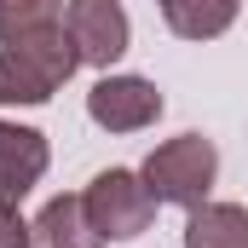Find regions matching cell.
Returning a JSON list of instances; mask_svg holds the SVG:
<instances>
[{
  "instance_id": "3957f363",
  "label": "cell",
  "mask_w": 248,
  "mask_h": 248,
  "mask_svg": "<svg viewBox=\"0 0 248 248\" xmlns=\"http://www.w3.org/2000/svg\"><path fill=\"white\" fill-rule=\"evenodd\" d=\"M81 196H87V214H93V225H98L104 243H133V237H144V231L156 225V208H162L133 168H104V173H93V185L81 190Z\"/></svg>"
},
{
  "instance_id": "52a82bcc",
  "label": "cell",
  "mask_w": 248,
  "mask_h": 248,
  "mask_svg": "<svg viewBox=\"0 0 248 248\" xmlns=\"http://www.w3.org/2000/svg\"><path fill=\"white\" fill-rule=\"evenodd\" d=\"M35 248H104L93 214H87V196H52L35 219Z\"/></svg>"
},
{
  "instance_id": "277c9868",
  "label": "cell",
  "mask_w": 248,
  "mask_h": 248,
  "mask_svg": "<svg viewBox=\"0 0 248 248\" xmlns=\"http://www.w3.org/2000/svg\"><path fill=\"white\" fill-rule=\"evenodd\" d=\"M168 98L150 75H98L93 93H87V122L104 127V133H144V127L162 122Z\"/></svg>"
},
{
  "instance_id": "9c48e42d",
  "label": "cell",
  "mask_w": 248,
  "mask_h": 248,
  "mask_svg": "<svg viewBox=\"0 0 248 248\" xmlns=\"http://www.w3.org/2000/svg\"><path fill=\"white\" fill-rule=\"evenodd\" d=\"M185 248H248V208L208 196L185 219Z\"/></svg>"
},
{
  "instance_id": "30bf717a",
  "label": "cell",
  "mask_w": 248,
  "mask_h": 248,
  "mask_svg": "<svg viewBox=\"0 0 248 248\" xmlns=\"http://www.w3.org/2000/svg\"><path fill=\"white\" fill-rule=\"evenodd\" d=\"M63 29V0H0V46Z\"/></svg>"
},
{
  "instance_id": "ba28073f",
  "label": "cell",
  "mask_w": 248,
  "mask_h": 248,
  "mask_svg": "<svg viewBox=\"0 0 248 248\" xmlns=\"http://www.w3.org/2000/svg\"><path fill=\"white\" fill-rule=\"evenodd\" d=\"M243 0H162V23L179 35V41H219L231 23H237Z\"/></svg>"
},
{
  "instance_id": "7a4b0ae2",
  "label": "cell",
  "mask_w": 248,
  "mask_h": 248,
  "mask_svg": "<svg viewBox=\"0 0 248 248\" xmlns=\"http://www.w3.org/2000/svg\"><path fill=\"white\" fill-rule=\"evenodd\" d=\"M139 179L150 185L156 202L185 208V214H190V208H202V202L214 196V179H219V150H214V139H202V133L162 139V144L144 156Z\"/></svg>"
},
{
  "instance_id": "6da1fadb",
  "label": "cell",
  "mask_w": 248,
  "mask_h": 248,
  "mask_svg": "<svg viewBox=\"0 0 248 248\" xmlns=\"http://www.w3.org/2000/svg\"><path fill=\"white\" fill-rule=\"evenodd\" d=\"M75 69H81V52H75V41L63 29L12 41V46H0V104L41 110V104H52V93Z\"/></svg>"
},
{
  "instance_id": "8fae6325",
  "label": "cell",
  "mask_w": 248,
  "mask_h": 248,
  "mask_svg": "<svg viewBox=\"0 0 248 248\" xmlns=\"http://www.w3.org/2000/svg\"><path fill=\"white\" fill-rule=\"evenodd\" d=\"M0 248H35V225L12 202H0Z\"/></svg>"
},
{
  "instance_id": "5b68a950",
  "label": "cell",
  "mask_w": 248,
  "mask_h": 248,
  "mask_svg": "<svg viewBox=\"0 0 248 248\" xmlns=\"http://www.w3.org/2000/svg\"><path fill=\"white\" fill-rule=\"evenodd\" d=\"M63 35L75 41L81 63L110 69L133 46V17H127L122 0H69L63 6Z\"/></svg>"
},
{
  "instance_id": "8992f818",
  "label": "cell",
  "mask_w": 248,
  "mask_h": 248,
  "mask_svg": "<svg viewBox=\"0 0 248 248\" xmlns=\"http://www.w3.org/2000/svg\"><path fill=\"white\" fill-rule=\"evenodd\" d=\"M46 168H52V144H46V133L0 116V202L17 208L29 190L46 179Z\"/></svg>"
}]
</instances>
